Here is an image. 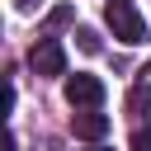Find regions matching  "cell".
<instances>
[{"mask_svg":"<svg viewBox=\"0 0 151 151\" xmlns=\"http://www.w3.org/2000/svg\"><path fill=\"white\" fill-rule=\"evenodd\" d=\"M66 104L71 109H99L104 104V80L99 76H85V71L66 76Z\"/></svg>","mask_w":151,"mask_h":151,"instance_id":"cell-2","label":"cell"},{"mask_svg":"<svg viewBox=\"0 0 151 151\" xmlns=\"http://www.w3.org/2000/svg\"><path fill=\"white\" fill-rule=\"evenodd\" d=\"M151 104V61L142 66V76H137V90H132V109H146Z\"/></svg>","mask_w":151,"mask_h":151,"instance_id":"cell-5","label":"cell"},{"mask_svg":"<svg viewBox=\"0 0 151 151\" xmlns=\"http://www.w3.org/2000/svg\"><path fill=\"white\" fill-rule=\"evenodd\" d=\"M38 5H42V0H14V9H19V14H33Z\"/></svg>","mask_w":151,"mask_h":151,"instance_id":"cell-9","label":"cell"},{"mask_svg":"<svg viewBox=\"0 0 151 151\" xmlns=\"http://www.w3.org/2000/svg\"><path fill=\"white\" fill-rule=\"evenodd\" d=\"M61 24H71V5H57V9L47 14V28H61Z\"/></svg>","mask_w":151,"mask_h":151,"instance_id":"cell-8","label":"cell"},{"mask_svg":"<svg viewBox=\"0 0 151 151\" xmlns=\"http://www.w3.org/2000/svg\"><path fill=\"white\" fill-rule=\"evenodd\" d=\"M76 42H80V52H99V33L94 28H76Z\"/></svg>","mask_w":151,"mask_h":151,"instance_id":"cell-6","label":"cell"},{"mask_svg":"<svg viewBox=\"0 0 151 151\" xmlns=\"http://www.w3.org/2000/svg\"><path fill=\"white\" fill-rule=\"evenodd\" d=\"M104 19H109V28H113L118 42H127V47L146 42V19H142V9H137L132 0H109Z\"/></svg>","mask_w":151,"mask_h":151,"instance_id":"cell-1","label":"cell"},{"mask_svg":"<svg viewBox=\"0 0 151 151\" xmlns=\"http://www.w3.org/2000/svg\"><path fill=\"white\" fill-rule=\"evenodd\" d=\"M127 151H151V127H137L132 142H127Z\"/></svg>","mask_w":151,"mask_h":151,"instance_id":"cell-7","label":"cell"},{"mask_svg":"<svg viewBox=\"0 0 151 151\" xmlns=\"http://www.w3.org/2000/svg\"><path fill=\"white\" fill-rule=\"evenodd\" d=\"M28 66H33L38 76H61V71H66V52H61V42H57V38H38L33 52H28Z\"/></svg>","mask_w":151,"mask_h":151,"instance_id":"cell-3","label":"cell"},{"mask_svg":"<svg viewBox=\"0 0 151 151\" xmlns=\"http://www.w3.org/2000/svg\"><path fill=\"white\" fill-rule=\"evenodd\" d=\"M71 132H76L80 142H99V137L109 132V113H94V109H85V113H76V118H71Z\"/></svg>","mask_w":151,"mask_h":151,"instance_id":"cell-4","label":"cell"}]
</instances>
